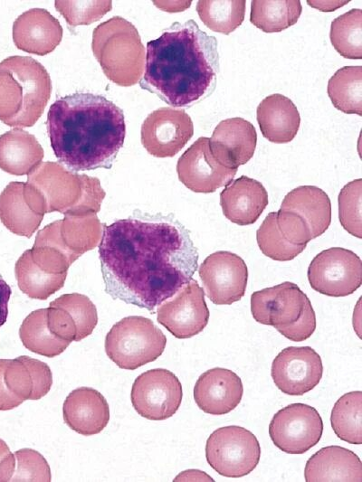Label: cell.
I'll list each match as a JSON object with an SVG mask.
<instances>
[{"label": "cell", "instance_id": "cell-1", "mask_svg": "<svg viewBox=\"0 0 362 482\" xmlns=\"http://www.w3.org/2000/svg\"><path fill=\"white\" fill-rule=\"evenodd\" d=\"M99 258L106 293L151 312L187 284L198 265L190 233L173 214L140 210L102 224Z\"/></svg>", "mask_w": 362, "mask_h": 482}, {"label": "cell", "instance_id": "cell-2", "mask_svg": "<svg viewBox=\"0 0 362 482\" xmlns=\"http://www.w3.org/2000/svg\"><path fill=\"white\" fill-rule=\"evenodd\" d=\"M218 72L216 38L191 19L148 42L139 85L174 108L190 107L214 91Z\"/></svg>", "mask_w": 362, "mask_h": 482}, {"label": "cell", "instance_id": "cell-3", "mask_svg": "<svg viewBox=\"0 0 362 482\" xmlns=\"http://www.w3.org/2000/svg\"><path fill=\"white\" fill-rule=\"evenodd\" d=\"M51 146L74 172L110 169L124 144L123 110L105 97L75 92L56 99L47 114Z\"/></svg>", "mask_w": 362, "mask_h": 482}, {"label": "cell", "instance_id": "cell-4", "mask_svg": "<svg viewBox=\"0 0 362 482\" xmlns=\"http://www.w3.org/2000/svg\"><path fill=\"white\" fill-rule=\"evenodd\" d=\"M52 93L46 69L29 56H9L0 62V120L13 128L33 126Z\"/></svg>", "mask_w": 362, "mask_h": 482}, {"label": "cell", "instance_id": "cell-5", "mask_svg": "<svg viewBox=\"0 0 362 482\" xmlns=\"http://www.w3.org/2000/svg\"><path fill=\"white\" fill-rule=\"evenodd\" d=\"M27 183L41 196L45 213H97L106 194L98 178L70 171L58 162L41 163L28 175Z\"/></svg>", "mask_w": 362, "mask_h": 482}, {"label": "cell", "instance_id": "cell-6", "mask_svg": "<svg viewBox=\"0 0 362 482\" xmlns=\"http://www.w3.org/2000/svg\"><path fill=\"white\" fill-rule=\"evenodd\" d=\"M91 49L106 77L119 86L138 83L146 63L145 47L137 28L121 16L95 27Z\"/></svg>", "mask_w": 362, "mask_h": 482}, {"label": "cell", "instance_id": "cell-7", "mask_svg": "<svg viewBox=\"0 0 362 482\" xmlns=\"http://www.w3.org/2000/svg\"><path fill=\"white\" fill-rule=\"evenodd\" d=\"M251 312L255 321L273 326L294 342L308 339L316 329V315L309 298L290 281L253 292Z\"/></svg>", "mask_w": 362, "mask_h": 482}, {"label": "cell", "instance_id": "cell-8", "mask_svg": "<svg viewBox=\"0 0 362 482\" xmlns=\"http://www.w3.org/2000/svg\"><path fill=\"white\" fill-rule=\"evenodd\" d=\"M166 345V336L151 319L129 316L110 328L105 338V352L119 368L135 370L157 360Z\"/></svg>", "mask_w": 362, "mask_h": 482}, {"label": "cell", "instance_id": "cell-9", "mask_svg": "<svg viewBox=\"0 0 362 482\" xmlns=\"http://www.w3.org/2000/svg\"><path fill=\"white\" fill-rule=\"evenodd\" d=\"M205 458L210 467L226 477H241L258 465L261 447L255 435L245 428L231 425L219 428L208 437Z\"/></svg>", "mask_w": 362, "mask_h": 482}, {"label": "cell", "instance_id": "cell-10", "mask_svg": "<svg viewBox=\"0 0 362 482\" xmlns=\"http://www.w3.org/2000/svg\"><path fill=\"white\" fill-rule=\"evenodd\" d=\"M308 280L317 292L346 297L362 284V261L352 250L333 247L320 251L308 268Z\"/></svg>", "mask_w": 362, "mask_h": 482}, {"label": "cell", "instance_id": "cell-11", "mask_svg": "<svg viewBox=\"0 0 362 482\" xmlns=\"http://www.w3.org/2000/svg\"><path fill=\"white\" fill-rule=\"evenodd\" d=\"M323 422L319 411L304 403H291L278 411L269 424L273 444L288 454H302L319 443Z\"/></svg>", "mask_w": 362, "mask_h": 482}, {"label": "cell", "instance_id": "cell-12", "mask_svg": "<svg viewBox=\"0 0 362 482\" xmlns=\"http://www.w3.org/2000/svg\"><path fill=\"white\" fill-rule=\"evenodd\" d=\"M182 397L180 381L172 372L164 368L151 369L138 375L130 393L135 411L151 421L172 417L180 407Z\"/></svg>", "mask_w": 362, "mask_h": 482}, {"label": "cell", "instance_id": "cell-13", "mask_svg": "<svg viewBox=\"0 0 362 482\" xmlns=\"http://www.w3.org/2000/svg\"><path fill=\"white\" fill-rule=\"evenodd\" d=\"M102 224L97 213L64 215L40 230L35 243L49 246L62 254L71 264L98 246Z\"/></svg>", "mask_w": 362, "mask_h": 482}, {"label": "cell", "instance_id": "cell-14", "mask_svg": "<svg viewBox=\"0 0 362 482\" xmlns=\"http://www.w3.org/2000/svg\"><path fill=\"white\" fill-rule=\"evenodd\" d=\"M207 298L215 305H231L245 293L248 269L235 253L219 250L207 256L198 269Z\"/></svg>", "mask_w": 362, "mask_h": 482}, {"label": "cell", "instance_id": "cell-15", "mask_svg": "<svg viewBox=\"0 0 362 482\" xmlns=\"http://www.w3.org/2000/svg\"><path fill=\"white\" fill-rule=\"evenodd\" d=\"M209 315L205 291L193 279L157 310V322L179 339L202 332L208 324Z\"/></svg>", "mask_w": 362, "mask_h": 482}, {"label": "cell", "instance_id": "cell-16", "mask_svg": "<svg viewBox=\"0 0 362 482\" xmlns=\"http://www.w3.org/2000/svg\"><path fill=\"white\" fill-rule=\"evenodd\" d=\"M256 240L265 256L288 261L300 254L312 237L306 224L295 213L280 209L265 217L256 232Z\"/></svg>", "mask_w": 362, "mask_h": 482}, {"label": "cell", "instance_id": "cell-17", "mask_svg": "<svg viewBox=\"0 0 362 482\" xmlns=\"http://www.w3.org/2000/svg\"><path fill=\"white\" fill-rule=\"evenodd\" d=\"M194 135V125L184 109L159 108L145 118L141 143L156 157L176 156Z\"/></svg>", "mask_w": 362, "mask_h": 482}, {"label": "cell", "instance_id": "cell-18", "mask_svg": "<svg viewBox=\"0 0 362 482\" xmlns=\"http://www.w3.org/2000/svg\"><path fill=\"white\" fill-rule=\"evenodd\" d=\"M209 141V137H198L177 160L178 179L195 193H214L228 184L237 172L217 160Z\"/></svg>", "mask_w": 362, "mask_h": 482}, {"label": "cell", "instance_id": "cell-19", "mask_svg": "<svg viewBox=\"0 0 362 482\" xmlns=\"http://www.w3.org/2000/svg\"><path fill=\"white\" fill-rule=\"evenodd\" d=\"M323 373L319 354L310 346H289L273 359L271 375L283 393L303 395L319 384Z\"/></svg>", "mask_w": 362, "mask_h": 482}, {"label": "cell", "instance_id": "cell-20", "mask_svg": "<svg viewBox=\"0 0 362 482\" xmlns=\"http://www.w3.org/2000/svg\"><path fill=\"white\" fill-rule=\"evenodd\" d=\"M98 323L95 305L85 295L63 294L50 303L47 325L57 337L71 343L90 336Z\"/></svg>", "mask_w": 362, "mask_h": 482}, {"label": "cell", "instance_id": "cell-21", "mask_svg": "<svg viewBox=\"0 0 362 482\" xmlns=\"http://www.w3.org/2000/svg\"><path fill=\"white\" fill-rule=\"evenodd\" d=\"M243 394L241 378L222 367L209 369L195 382L194 399L200 410L211 415H224L240 403Z\"/></svg>", "mask_w": 362, "mask_h": 482}, {"label": "cell", "instance_id": "cell-22", "mask_svg": "<svg viewBox=\"0 0 362 482\" xmlns=\"http://www.w3.org/2000/svg\"><path fill=\"white\" fill-rule=\"evenodd\" d=\"M213 155L226 167L237 169L253 156L257 133L253 125L242 118L220 121L209 141Z\"/></svg>", "mask_w": 362, "mask_h": 482}, {"label": "cell", "instance_id": "cell-23", "mask_svg": "<svg viewBox=\"0 0 362 482\" xmlns=\"http://www.w3.org/2000/svg\"><path fill=\"white\" fill-rule=\"evenodd\" d=\"M13 41L17 49L40 56L52 52L61 43L60 22L43 8H32L13 24Z\"/></svg>", "mask_w": 362, "mask_h": 482}, {"label": "cell", "instance_id": "cell-24", "mask_svg": "<svg viewBox=\"0 0 362 482\" xmlns=\"http://www.w3.org/2000/svg\"><path fill=\"white\" fill-rule=\"evenodd\" d=\"M64 422L72 430L91 436L104 430L110 421V407L105 397L90 387H79L66 397L62 406Z\"/></svg>", "mask_w": 362, "mask_h": 482}, {"label": "cell", "instance_id": "cell-25", "mask_svg": "<svg viewBox=\"0 0 362 482\" xmlns=\"http://www.w3.org/2000/svg\"><path fill=\"white\" fill-rule=\"evenodd\" d=\"M268 203V193L262 184L246 175L231 181L220 193L224 215L241 226L254 223Z\"/></svg>", "mask_w": 362, "mask_h": 482}, {"label": "cell", "instance_id": "cell-26", "mask_svg": "<svg viewBox=\"0 0 362 482\" xmlns=\"http://www.w3.org/2000/svg\"><path fill=\"white\" fill-rule=\"evenodd\" d=\"M304 477L307 482H361L362 463L357 454L346 448L324 447L308 459Z\"/></svg>", "mask_w": 362, "mask_h": 482}, {"label": "cell", "instance_id": "cell-27", "mask_svg": "<svg viewBox=\"0 0 362 482\" xmlns=\"http://www.w3.org/2000/svg\"><path fill=\"white\" fill-rule=\"evenodd\" d=\"M256 118L262 136L275 144L291 142L296 137L300 124L295 104L280 93L269 95L260 102Z\"/></svg>", "mask_w": 362, "mask_h": 482}, {"label": "cell", "instance_id": "cell-28", "mask_svg": "<svg viewBox=\"0 0 362 482\" xmlns=\"http://www.w3.org/2000/svg\"><path fill=\"white\" fill-rule=\"evenodd\" d=\"M280 209L295 213L310 230L312 240L323 234L331 222L330 200L315 185L292 189L283 198Z\"/></svg>", "mask_w": 362, "mask_h": 482}, {"label": "cell", "instance_id": "cell-29", "mask_svg": "<svg viewBox=\"0 0 362 482\" xmlns=\"http://www.w3.org/2000/svg\"><path fill=\"white\" fill-rule=\"evenodd\" d=\"M43 156L36 137L22 128H14L0 136V168L10 175H29Z\"/></svg>", "mask_w": 362, "mask_h": 482}, {"label": "cell", "instance_id": "cell-30", "mask_svg": "<svg viewBox=\"0 0 362 482\" xmlns=\"http://www.w3.org/2000/svg\"><path fill=\"white\" fill-rule=\"evenodd\" d=\"M24 182H11L0 194V220L11 232L31 238L43 215L34 212L24 194Z\"/></svg>", "mask_w": 362, "mask_h": 482}, {"label": "cell", "instance_id": "cell-31", "mask_svg": "<svg viewBox=\"0 0 362 482\" xmlns=\"http://www.w3.org/2000/svg\"><path fill=\"white\" fill-rule=\"evenodd\" d=\"M10 376L14 395L23 402L43 398L52 385V373L48 364L26 355L13 361Z\"/></svg>", "mask_w": 362, "mask_h": 482}, {"label": "cell", "instance_id": "cell-32", "mask_svg": "<svg viewBox=\"0 0 362 482\" xmlns=\"http://www.w3.org/2000/svg\"><path fill=\"white\" fill-rule=\"evenodd\" d=\"M14 274L19 288L33 299L45 300L61 289L65 282L67 272L49 274L33 261L30 250H25L16 260Z\"/></svg>", "mask_w": 362, "mask_h": 482}, {"label": "cell", "instance_id": "cell-33", "mask_svg": "<svg viewBox=\"0 0 362 482\" xmlns=\"http://www.w3.org/2000/svg\"><path fill=\"white\" fill-rule=\"evenodd\" d=\"M19 336L29 351L50 358L61 354L71 344L51 332L47 325V308L31 312L24 319Z\"/></svg>", "mask_w": 362, "mask_h": 482}, {"label": "cell", "instance_id": "cell-34", "mask_svg": "<svg viewBox=\"0 0 362 482\" xmlns=\"http://www.w3.org/2000/svg\"><path fill=\"white\" fill-rule=\"evenodd\" d=\"M301 12L299 0H252L250 22L264 33H279L295 24Z\"/></svg>", "mask_w": 362, "mask_h": 482}, {"label": "cell", "instance_id": "cell-35", "mask_svg": "<svg viewBox=\"0 0 362 482\" xmlns=\"http://www.w3.org/2000/svg\"><path fill=\"white\" fill-rule=\"evenodd\" d=\"M328 95L333 106L347 114L362 115V66H345L329 80Z\"/></svg>", "mask_w": 362, "mask_h": 482}, {"label": "cell", "instance_id": "cell-36", "mask_svg": "<svg viewBox=\"0 0 362 482\" xmlns=\"http://www.w3.org/2000/svg\"><path fill=\"white\" fill-rule=\"evenodd\" d=\"M331 427L340 439L362 444V392L343 394L334 404L330 415Z\"/></svg>", "mask_w": 362, "mask_h": 482}, {"label": "cell", "instance_id": "cell-37", "mask_svg": "<svg viewBox=\"0 0 362 482\" xmlns=\"http://www.w3.org/2000/svg\"><path fill=\"white\" fill-rule=\"evenodd\" d=\"M245 0H199L196 12L210 30L229 34L244 20Z\"/></svg>", "mask_w": 362, "mask_h": 482}, {"label": "cell", "instance_id": "cell-38", "mask_svg": "<svg viewBox=\"0 0 362 482\" xmlns=\"http://www.w3.org/2000/svg\"><path fill=\"white\" fill-rule=\"evenodd\" d=\"M329 39L342 57L362 59V10L351 9L336 17L331 22Z\"/></svg>", "mask_w": 362, "mask_h": 482}, {"label": "cell", "instance_id": "cell-39", "mask_svg": "<svg viewBox=\"0 0 362 482\" xmlns=\"http://www.w3.org/2000/svg\"><path fill=\"white\" fill-rule=\"evenodd\" d=\"M362 180L355 179L343 186L338 197V217L342 227L351 235L361 238Z\"/></svg>", "mask_w": 362, "mask_h": 482}, {"label": "cell", "instance_id": "cell-40", "mask_svg": "<svg viewBox=\"0 0 362 482\" xmlns=\"http://www.w3.org/2000/svg\"><path fill=\"white\" fill-rule=\"evenodd\" d=\"M57 11L70 26L88 25L100 20L112 8L111 1H60L54 2Z\"/></svg>", "mask_w": 362, "mask_h": 482}, {"label": "cell", "instance_id": "cell-41", "mask_svg": "<svg viewBox=\"0 0 362 482\" xmlns=\"http://www.w3.org/2000/svg\"><path fill=\"white\" fill-rule=\"evenodd\" d=\"M15 456L18 462L15 479L18 481H51L49 464L38 451L23 449L16 451Z\"/></svg>", "mask_w": 362, "mask_h": 482}, {"label": "cell", "instance_id": "cell-42", "mask_svg": "<svg viewBox=\"0 0 362 482\" xmlns=\"http://www.w3.org/2000/svg\"><path fill=\"white\" fill-rule=\"evenodd\" d=\"M12 294L11 288L0 274V327L5 323L8 315V302Z\"/></svg>", "mask_w": 362, "mask_h": 482}, {"label": "cell", "instance_id": "cell-43", "mask_svg": "<svg viewBox=\"0 0 362 482\" xmlns=\"http://www.w3.org/2000/svg\"><path fill=\"white\" fill-rule=\"evenodd\" d=\"M174 481H214L212 477L200 470L189 469L179 474Z\"/></svg>", "mask_w": 362, "mask_h": 482}]
</instances>
